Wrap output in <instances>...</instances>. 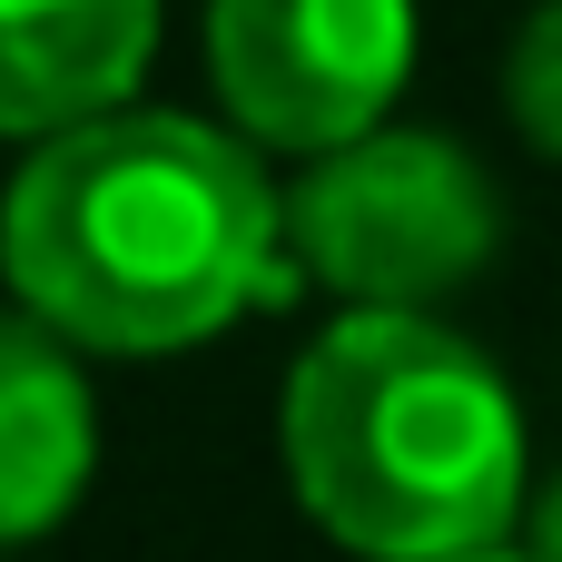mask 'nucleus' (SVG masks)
Masks as SVG:
<instances>
[{
    "instance_id": "f257e3e1",
    "label": "nucleus",
    "mask_w": 562,
    "mask_h": 562,
    "mask_svg": "<svg viewBox=\"0 0 562 562\" xmlns=\"http://www.w3.org/2000/svg\"><path fill=\"white\" fill-rule=\"evenodd\" d=\"M267 158L188 109H109L0 188V286L79 356H188L296 286Z\"/></svg>"
},
{
    "instance_id": "f03ea898",
    "label": "nucleus",
    "mask_w": 562,
    "mask_h": 562,
    "mask_svg": "<svg viewBox=\"0 0 562 562\" xmlns=\"http://www.w3.org/2000/svg\"><path fill=\"white\" fill-rule=\"evenodd\" d=\"M286 494L356 562H454L514 543L533 514L524 405L504 366L445 316L346 306L277 405Z\"/></svg>"
},
{
    "instance_id": "7ed1b4c3",
    "label": "nucleus",
    "mask_w": 562,
    "mask_h": 562,
    "mask_svg": "<svg viewBox=\"0 0 562 562\" xmlns=\"http://www.w3.org/2000/svg\"><path fill=\"white\" fill-rule=\"evenodd\" d=\"M286 247L346 306L425 316L504 257V188L445 128H375L336 158H306L286 188Z\"/></svg>"
},
{
    "instance_id": "20e7f679",
    "label": "nucleus",
    "mask_w": 562,
    "mask_h": 562,
    "mask_svg": "<svg viewBox=\"0 0 562 562\" xmlns=\"http://www.w3.org/2000/svg\"><path fill=\"white\" fill-rule=\"evenodd\" d=\"M415 79V0H207V89L247 148L336 158L395 128Z\"/></svg>"
},
{
    "instance_id": "39448f33",
    "label": "nucleus",
    "mask_w": 562,
    "mask_h": 562,
    "mask_svg": "<svg viewBox=\"0 0 562 562\" xmlns=\"http://www.w3.org/2000/svg\"><path fill=\"white\" fill-rule=\"evenodd\" d=\"M158 0H0V138H69L148 79Z\"/></svg>"
},
{
    "instance_id": "423d86ee",
    "label": "nucleus",
    "mask_w": 562,
    "mask_h": 562,
    "mask_svg": "<svg viewBox=\"0 0 562 562\" xmlns=\"http://www.w3.org/2000/svg\"><path fill=\"white\" fill-rule=\"evenodd\" d=\"M99 474V405L79 346H59L30 306H0V553L69 524Z\"/></svg>"
},
{
    "instance_id": "0eeeda50",
    "label": "nucleus",
    "mask_w": 562,
    "mask_h": 562,
    "mask_svg": "<svg viewBox=\"0 0 562 562\" xmlns=\"http://www.w3.org/2000/svg\"><path fill=\"white\" fill-rule=\"evenodd\" d=\"M504 109H514L524 148L562 158V0H543V10L514 30V59H504Z\"/></svg>"
},
{
    "instance_id": "6e6552de",
    "label": "nucleus",
    "mask_w": 562,
    "mask_h": 562,
    "mask_svg": "<svg viewBox=\"0 0 562 562\" xmlns=\"http://www.w3.org/2000/svg\"><path fill=\"white\" fill-rule=\"evenodd\" d=\"M524 562H562V474L533 494V514H524Z\"/></svg>"
},
{
    "instance_id": "1a4fd4ad",
    "label": "nucleus",
    "mask_w": 562,
    "mask_h": 562,
    "mask_svg": "<svg viewBox=\"0 0 562 562\" xmlns=\"http://www.w3.org/2000/svg\"><path fill=\"white\" fill-rule=\"evenodd\" d=\"M454 562H524V543H494V553H454Z\"/></svg>"
}]
</instances>
